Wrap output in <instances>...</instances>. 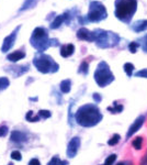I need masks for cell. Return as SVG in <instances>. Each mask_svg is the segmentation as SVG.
I'll use <instances>...</instances> for the list:
<instances>
[{
  "mask_svg": "<svg viewBox=\"0 0 147 165\" xmlns=\"http://www.w3.org/2000/svg\"><path fill=\"white\" fill-rule=\"evenodd\" d=\"M25 118H26L28 121H31V122H36V121H39L40 120L39 116H33V111H29V112L26 113Z\"/></svg>",
  "mask_w": 147,
  "mask_h": 165,
  "instance_id": "19",
  "label": "cell"
},
{
  "mask_svg": "<svg viewBox=\"0 0 147 165\" xmlns=\"http://www.w3.org/2000/svg\"><path fill=\"white\" fill-rule=\"evenodd\" d=\"M24 56H25V53L22 52V51H17V52H13V53H11V54H9L7 59L11 62H18V61H20V60L23 59Z\"/></svg>",
  "mask_w": 147,
  "mask_h": 165,
  "instance_id": "12",
  "label": "cell"
},
{
  "mask_svg": "<svg viewBox=\"0 0 147 165\" xmlns=\"http://www.w3.org/2000/svg\"><path fill=\"white\" fill-rule=\"evenodd\" d=\"M29 165H41V163H40V161L37 159H32L29 162Z\"/></svg>",
  "mask_w": 147,
  "mask_h": 165,
  "instance_id": "31",
  "label": "cell"
},
{
  "mask_svg": "<svg viewBox=\"0 0 147 165\" xmlns=\"http://www.w3.org/2000/svg\"><path fill=\"white\" fill-rule=\"evenodd\" d=\"M8 134V128L6 126H1L0 127V137L3 138Z\"/></svg>",
  "mask_w": 147,
  "mask_h": 165,
  "instance_id": "29",
  "label": "cell"
},
{
  "mask_svg": "<svg viewBox=\"0 0 147 165\" xmlns=\"http://www.w3.org/2000/svg\"><path fill=\"white\" fill-rule=\"evenodd\" d=\"M95 79L100 87H106V85L110 84L114 79V76L110 72V68L104 62H101L98 66L95 73Z\"/></svg>",
  "mask_w": 147,
  "mask_h": 165,
  "instance_id": "3",
  "label": "cell"
},
{
  "mask_svg": "<svg viewBox=\"0 0 147 165\" xmlns=\"http://www.w3.org/2000/svg\"><path fill=\"white\" fill-rule=\"evenodd\" d=\"M14 37H15V33H12L11 35L6 37V40H4L3 42V46H2V52H7V51L10 50L13 44V41H14Z\"/></svg>",
  "mask_w": 147,
  "mask_h": 165,
  "instance_id": "10",
  "label": "cell"
},
{
  "mask_svg": "<svg viewBox=\"0 0 147 165\" xmlns=\"http://www.w3.org/2000/svg\"><path fill=\"white\" fill-rule=\"evenodd\" d=\"M70 86H72V82L69 79H65L61 82V90L63 91L64 94H67L70 91Z\"/></svg>",
  "mask_w": 147,
  "mask_h": 165,
  "instance_id": "13",
  "label": "cell"
},
{
  "mask_svg": "<svg viewBox=\"0 0 147 165\" xmlns=\"http://www.w3.org/2000/svg\"><path fill=\"white\" fill-rule=\"evenodd\" d=\"M65 18H66V14L58 15V17H57L56 19H55L54 21L52 22V24H51V28H52V29H57L62 23H63V21H64V19H65Z\"/></svg>",
  "mask_w": 147,
  "mask_h": 165,
  "instance_id": "15",
  "label": "cell"
},
{
  "mask_svg": "<svg viewBox=\"0 0 147 165\" xmlns=\"http://www.w3.org/2000/svg\"><path fill=\"white\" fill-rule=\"evenodd\" d=\"M109 111H112V112H120V111L123 110V107L122 106H117V104L114 105V108H112V107H110V108H108Z\"/></svg>",
  "mask_w": 147,
  "mask_h": 165,
  "instance_id": "27",
  "label": "cell"
},
{
  "mask_svg": "<svg viewBox=\"0 0 147 165\" xmlns=\"http://www.w3.org/2000/svg\"><path fill=\"white\" fill-rule=\"evenodd\" d=\"M139 165H147V151L145 153V155L143 156V159H142L141 163H139Z\"/></svg>",
  "mask_w": 147,
  "mask_h": 165,
  "instance_id": "32",
  "label": "cell"
},
{
  "mask_svg": "<svg viewBox=\"0 0 147 165\" xmlns=\"http://www.w3.org/2000/svg\"><path fill=\"white\" fill-rule=\"evenodd\" d=\"M117 165H125V164H124V163H122V162H121V163H117Z\"/></svg>",
  "mask_w": 147,
  "mask_h": 165,
  "instance_id": "35",
  "label": "cell"
},
{
  "mask_svg": "<svg viewBox=\"0 0 147 165\" xmlns=\"http://www.w3.org/2000/svg\"><path fill=\"white\" fill-rule=\"evenodd\" d=\"M124 71L128 74V77H131L133 75V71H134V66L132 63H125L124 64Z\"/></svg>",
  "mask_w": 147,
  "mask_h": 165,
  "instance_id": "18",
  "label": "cell"
},
{
  "mask_svg": "<svg viewBox=\"0 0 147 165\" xmlns=\"http://www.w3.org/2000/svg\"><path fill=\"white\" fill-rule=\"evenodd\" d=\"M134 31L136 32H142V31L146 30L147 29V20H142V21H139L136 23V26H134Z\"/></svg>",
  "mask_w": 147,
  "mask_h": 165,
  "instance_id": "14",
  "label": "cell"
},
{
  "mask_svg": "<svg viewBox=\"0 0 147 165\" xmlns=\"http://www.w3.org/2000/svg\"><path fill=\"white\" fill-rule=\"evenodd\" d=\"M106 18V10L99 1H92L90 3L88 13V20L91 22H99Z\"/></svg>",
  "mask_w": 147,
  "mask_h": 165,
  "instance_id": "4",
  "label": "cell"
},
{
  "mask_svg": "<svg viewBox=\"0 0 147 165\" xmlns=\"http://www.w3.org/2000/svg\"><path fill=\"white\" fill-rule=\"evenodd\" d=\"M68 163L66 161H62L58 156H54L50 162H48L47 165H67Z\"/></svg>",
  "mask_w": 147,
  "mask_h": 165,
  "instance_id": "17",
  "label": "cell"
},
{
  "mask_svg": "<svg viewBox=\"0 0 147 165\" xmlns=\"http://www.w3.org/2000/svg\"><path fill=\"white\" fill-rule=\"evenodd\" d=\"M76 120L82 127H92L101 120V113L99 112L97 107L87 105L77 111Z\"/></svg>",
  "mask_w": 147,
  "mask_h": 165,
  "instance_id": "1",
  "label": "cell"
},
{
  "mask_svg": "<svg viewBox=\"0 0 147 165\" xmlns=\"http://www.w3.org/2000/svg\"><path fill=\"white\" fill-rule=\"evenodd\" d=\"M115 160H117V155L115 154L110 155V156L106 157V162H104L103 165H112L115 162Z\"/></svg>",
  "mask_w": 147,
  "mask_h": 165,
  "instance_id": "22",
  "label": "cell"
},
{
  "mask_svg": "<svg viewBox=\"0 0 147 165\" xmlns=\"http://www.w3.org/2000/svg\"><path fill=\"white\" fill-rule=\"evenodd\" d=\"M128 48H130L131 53H136V50H137V48H139V44H137L136 42H132Z\"/></svg>",
  "mask_w": 147,
  "mask_h": 165,
  "instance_id": "30",
  "label": "cell"
},
{
  "mask_svg": "<svg viewBox=\"0 0 147 165\" xmlns=\"http://www.w3.org/2000/svg\"><path fill=\"white\" fill-rule=\"evenodd\" d=\"M11 159L12 160H15V161H21L22 160V155L19 151H13L11 153Z\"/></svg>",
  "mask_w": 147,
  "mask_h": 165,
  "instance_id": "23",
  "label": "cell"
},
{
  "mask_svg": "<svg viewBox=\"0 0 147 165\" xmlns=\"http://www.w3.org/2000/svg\"><path fill=\"white\" fill-rule=\"evenodd\" d=\"M144 121H145V117H143V116H141V117H139L136 120H135V122L132 124V126L130 127V129H128V134H126V138H131L133 134H134L135 132H137V131L141 129V127L143 126Z\"/></svg>",
  "mask_w": 147,
  "mask_h": 165,
  "instance_id": "7",
  "label": "cell"
},
{
  "mask_svg": "<svg viewBox=\"0 0 147 165\" xmlns=\"http://www.w3.org/2000/svg\"><path fill=\"white\" fill-rule=\"evenodd\" d=\"M45 35H46V31L42 28H36L34 30V32H33V37H35V39H42V37H44Z\"/></svg>",
  "mask_w": 147,
  "mask_h": 165,
  "instance_id": "16",
  "label": "cell"
},
{
  "mask_svg": "<svg viewBox=\"0 0 147 165\" xmlns=\"http://www.w3.org/2000/svg\"><path fill=\"white\" fill-rule=\"evenodd\" d=\"M8 165H13V164H12V163H9Z\"/></svg>",
  "mask_w": 147,
  "mask_h": 165,
  "instance_id": "36",
  "label": "cell"
},
{
  "mask_svg": "<svg viewBox=\"0 0 147 165\" xmlns=\"http://www.w3.org/2000/svg\"><path fill=\"white\" fill-rule=\"evenodd\" d=\"M136 77H143V78H147V68L146 70H142V71H139V72L135 74Z\"/></svg>",
  "mask_w": 147,
  "mask_h": 165,
  "instance_id": "28",
  "label": "cell"
},
{
  "mask_svg": "<svg viewBox=\"0 0 147 165\" xmlns=\"http://www.w3.org/2000/svg\"><path fill=\"white\" fill-rule=\"evenodd\" d=\"M10 139L12 142H18V143H20V142H24L28 140V137H26L25 133L21 132V131H12L11 132V135H10Z\"/></svg>",
  "mask_w": 147,
  "mask_h": 165,
  "instance_id": "9",
  "label": "cell"
},
{
  "mask_svg": "<svg viewBox=\"0 0 147 165\" xmlns=\"http://www.w3.org/2000/svg\"><path fill=\"white\" fill-rule=\"evenodd\" d=\"M93 98H95V101H100V100H101V96H98V94H95V95H93Z\"/></svg>",
  "mask_w": 147,
  "mask_h": 165,
  "instance_id": "33",
  "label": "cell"
},
{
  "mask_svg": "<svg viewBox=\"0 0 147 165\" xmlns=\"http://www.w3.org/2000/svg\"><path fill=\"white\" fill-rule=\"evenodd\" d=\"M88 67H89L88 63H87V62H82L79 67V73H82V74L86 75L87 73H88Z\"/></svg>",
  "mask_w": 147,
  "mask_h": 165,
  "instance_id": "21",
  "label": "cell"
},
{
  "mask_svg": "<svg viewBox=\"0 0 147 165\" xmlns=\"http://www.w3.org/2000/svg\"><path fill=\"white\" fill-rule=\"evenodd\" d=\"M75 51V46L73 44H67V45H63L61 48V55L63 57H68L74 53Z\"/></svg>",
  "mask_w": 147,
  "mask_h": 165,
  "instance_id": "11",
  "label": "cell"
},
{
  "mask_svg": "<svg viewBox=\"0 0 147 165\" xmlns=\"http://www.w3.org/2000/svg\"><path fill=\"white\" fill-rule=\"evenodd\" d=\"M137 8L136 0H117L115 17L123 22H130Z\"/></svg>",
  "mask_w": 147,
  "mask_h": 165,
  "instance_id": "2",
  "label": "cell"
},
{
  "mask_svg": "<svg viewBox=\"0 0 147 165\" xmlns=\"http://www.w3.org/2000/svg\"><path fill=\"white\" fill-rule=\"evenodd\" d=\"M34 65L36 66V68L40 71L41 73H48L51 71L53 66V62L50 60V57L47 56H43L40 57V59L34 60Z\"/></svg>",
  "mask_w": 147,
  "mask_h": 165,
  "instance_id": "5",
  "label": "cell"
},
{
  "mask_svg": "<svg viewBox=\"0 0 147 165\" xmlns=\"http://www.w3.org/2000/svg\"><path fill=\"white\" fill-rule=\"evenodd\" d=\"M142 143H143V139H142L141 137H137V138H135V140L133 141V146H134L136 150H141Z\"/></svg>",
  "mask_w": 147,
  "mask_h": 165,
  "instance_id": "20",
  "label": "cell"
},
{
  "mask_svg": "<svg viewBox=\"0 0 147 165\" xmlns=\"http://www.w3.org/2000/svg\"><path fill=\"white\" fill-rule=\"evenodd\" d=\"M80 146V139L78 137H75L70 140V142L68 143V148H67V155L69 157H74L77 154L78 148Z\"/></svg>",
  "mask_w": 147,
  "mask_h": 165,
  "instance_id": "6",
  "label": "cell"
},
{
  "mask_svg": "<svg viewBox=\"0 0 147 165\" xmlns=\"http://www.w3.org/2000/svg\"><path fill=\"white\" fill-rule=\"evenodd\" d=\"M143 48H144V50H145V51H146V52H147V42H146V43H145V44H144Z\"/></svg>",
  "mask_w": 147,
  "mask_h": 165,
  "instance_id": "34",
  "label": "cell"
},
{
  "mask_svg": "<svg viewBox=\"0 0 147 165\" xmlns=\"http://www.w3.org/2000/svg\"><path fill=\"white\" fill-rule=\"evenodd\" d=\"M119 141H120V135L119 134H114L112 137V139L109 140L108 143H109V145H115V144H117Z\"/></svg>",
  "mask_w": 147,
  "mask_h": 165,
  "instance_id": "24",
  "label": "cell"
},
{
  "mask_svg": "<svg viewBox=\"0 0 147 165\" xmlns=\"http://www.w3.org/2000/svg\"><path fill=\"white\" fill-rule=\"evenodd\" d=\"M7 86H9L8 78H6V77H1V78H0V89L6 88Z\"/></svg>",
  "mask_w": 147,
  "mask_h": 165,
  "instance_id": "26",
  "label": "cell"
},
{
  "mask_svg": "<svg viewBox=\"0 0 147 165\" xmlns=\"http://www.w3.org/2000/svg\"><path fill=\"white\" fill-rule=\"evenodd\" d=\"M77 37H78V39H80V40H87V41H95V33L90 32V31L87 30V29H84V28L80 29V30L78 31V32H77Z\"/></svg>",
  "mask_w": 147,
  "mask_h": 165,
  "instance_id": "8",
  "label": "cell"
},
{
  "mask_svg": "<svg viewBox=\"0 0 147 165\" xmlns=\"http://www.w3.org/2000/svg\"><path fill=\"white\" fill-rule=\"evenodd\" d=\"M51 112L48 110H40L39 111V117L44 118V119H47V118L51 117Z\"/></svg>",
  "mask_w": 147,
  "mask_h": 165,
  "instance_id": "25",
  "label": "cell"
}]
</instances>
